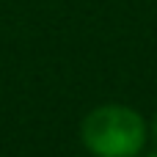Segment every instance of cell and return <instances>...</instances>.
<instances>
[{
	"mask_svg": "<svg viewBox=\"0 0 157 157\" xmlns=\"http://www.w3.org/2000/svg\"><path fill=\"white\" fill-rule=\"evenodd\" d=\"M152 157H157V155H152Z\"/></svg>",
	"mask_w": 157,
	"mask_h": 157,
	"instance_id": "3957f363",
	"label": "cell"
},
{
	"mask_svg": "<svg viewBox=\"0 0 157 157\" xmlns=\"http://www.w3.org/2000/svg\"><path fill=\"white\" fill-rule=\"evenodd\" d=\"M155 138H157V116H155Z\"/></svg>",
	"mask_w": 157,
	"mask_h": 157,
	"instance_id": "7a4b0ae2",
	"label": "cell"
},
{
	"mask_svg": "<svg viewBox=\"0 0 157 157\" xmlns=\"http://www.w3.org/2000/svg\"><path fill=\"white\" fill-rule=\"evenodd\" d=\"M80 138L97 157H135L146 144V124L124 105H102L83 119Z\"/></svg>",
	"mask_w": 157,
	"mask_h": 157,
	"instance_id": "6da1fadb",
	"label": "cell"
}]
</instances>
